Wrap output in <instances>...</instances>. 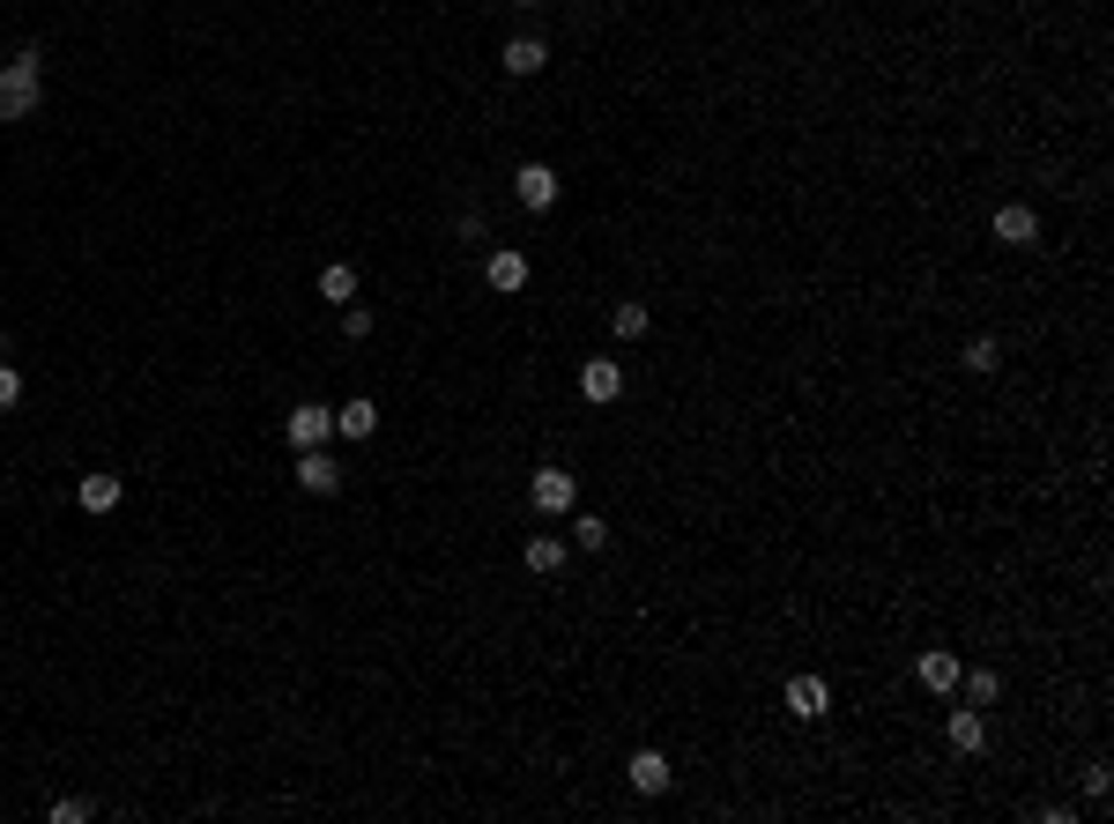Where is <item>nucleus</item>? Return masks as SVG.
Returning <instances> with one entry per match:
<instances>
[{
  "mask_svg": "<svg viewBox=\"0 0 1114 824\" xmlns=\"http://www.w3.org/2000/svg\"><path fill=\"white\" fill-rule=\"evenodd\" d=\"M981 742H989V728H981V713H951V750H966V758H974Z\"/></svg>",
  "mask_w": 1114,
  "mask_h": 824,
  "instance_id": "nucleus-19",
  "label": "nucleus"
},
{
  "mask_svg": "<svg viewBox=\"0 0 1114 824\" xmlns=\"http://www.w3.org/2000/svg\"><path fill=\"white\" fill-rule=\"evenodd\" d=\"M328 431H334V409H320V402H297V409L283 416V439L297 446V454H305V446H320Z\"/></svg>",
  "mask_w": 1114,
  "mask_h": 824,
  "instance_id": "nucleus-2",
  "label": "nucleus"
},
{
  "mask_svg": "<svg viewBox=\"0 0 1114 824\" xmlns=\"http://www.w3.org/2000/svg\"><path fill=\"white\" fill-rule=\"evenodd\" d=\"M513 8H536V0H513Z\"/></svg>",
  "mask_w": 1114,
  "mask_h": 824,
  "instance_id": "nucleus-25",
  "label": "nucleus"
},
{
  "mask_svg": "<svg viewBox=\"0 0 1114 824\" xmlns=\"http://www.w3.org/2000/svg\"><path fill=\"white\" fill-rule=\"evenodd\" d=\"M498 60H505V75H542V60H550V52H542V38H513Z\"/></svg>",
  "mask_w": 1114,
  "mask_h": 824,
  "instance_id": "nucleus-13",
  "label": "nucleus"
},
{
  "mask_svg": "<svg viewBox=\"0 0 1114 824\" xmlns=\"http://www.w3.org/2000/svg\"><path fill=\"white\" fill-rule=\"evenodd\" d=\"M958 691H966V705H995L1003 699V676L995 668H974V676H958Z\"/></svg>",
  "mask_w": 1114,
  "mask_h": 824,
  "instance_id": "nucleus-18",
  "label": "nucleus"
},
{
  "mask_svg": "<svg viewBox=\"0 0 1114 824\" xmlns=\"http://www.w3.org/2000/svg\"><path fill=\"white\" fill-rule=\"evenodd\" d=\"M536 513H573V497H579V483L565 476V468H536Z\"/></svg>",
  "mask_w": 1114,
  "mask_h": 824,
  "instance_id": "nucleus-6",
  "label": "nucleus"
},
{
  "mask_svg": "<svg viewBox=\"0 0 1114 824\" xmlns=\"http://www.w3.org/2000/svg\"><path fill=\"white\" fill-rule=\"evenodd\" d=\"M617 394H624L617 357H587V365H579V402H595V409H602V402H617Z\"/></svg>",
  "mask_w": 1114,
  "mask_h": 824,
  "instance_id": "nucleus-3",
  "label": "nucleus"
},
{
  "mask_svg": "<svg viewBox=\"0 0 1114 824\" xmlns=\"http://www.w3.org/2000/svg\"><path fill=\"white\" fill-rule=\"evenodd\" d=\"M995 365H1003L995 334H974V342H966V371H995Z\"/></svg>",
  "mask_w": 1114,
  "mask_h": 824,
  "instance_id": "nucleus-20",
  "label": "nucleus"
},
{
  "mask_svg": "<svg viewBox=\"0 0 1114 824\" xmlns=\"http://www.w3.org/2000/svg\"><path fill=\"white\" fill-rule=\"evenodd\" d=\"M342 334H350V342H365V334H371V312H365V305H342Z\"/></svg>",
  "mask_w": 1114,
  "mask_h": 824,
  "instance_id": "nucleus-24",
  "label": "nucleus"
},
{
  "mask_svg": "<svg viewBox=\"0 0 1114 824\" xmlns=\"http://www.w3.org/2000/svg\"><path fill=\"white\" fill-rule=\"evenodd\" d=\"M15 402H23V371L0 357V409H15Z\"/></svg>",
  "mask_w": 1114,
  "mask_h": 824,
  "instance_id": "nucleus-22",
  "label": "nucleus"
},
{
  "mask_svg": "<svg viewBox=\"0 0 1114 824\" xmlns=\"http://www.w3.org/2000/svg\"><path fill=\"white\" fill-rule=\"evenodd\" d=\"M521 565H528V573H558V565H565V542H558V536H528Z\"/></svg>",
  "mask_w": 1114,
  "mask_h": 824,
  "instance_id": "nucleus-16",
  "label": "nucleus"
},
{
  "mask_svg": "<svg viewBox=\"0 0 1114 824\" xmlns=\"http://www.w3.org/2000/svg\"><path fill=\"white\" fill-rule=\"evenodd\" d=\"M825 705H832L825 676H795V684H787V713H795V721H818Z\"/></svg>",
  "mask_w": 1114,
  "mask_h": 824,
  "instance_id": "nucleus-9",
  "label": "nucleus"
},
{
  "mask_svg": "<svg viewBox=\"0 0 1114 824\" xmlns=\"http://www.w3.org/2000/svg\"><path fill=\"white\" fill-rule=\"evenodd\" d=\"M513 194H521V208H528V216L558 208V171H550V164H521V171H513Z\"/></svg>",
  "mask_w": 1114,
  "mask_h": 824,
  "instance_id": "nucleus-4",
  "label": "nucleus"
},
{
  "mask_svg": "<svg viewBox=\"0 0 1114 824\" xmlns=\"http://www.w3.org/2000/svg\"><path fill=\"white\" fill-rule=\"evenodd\" d=\"M647 328H654V312H647L639 297H624L617 312H610V334H617V342H639V334H647Z\"/></svg>",
  "mask_w": 1114,
  "mask_h": 824,
  "instance_id": "nucleus-14",
  "label": "nucleus"
},
{
  "mask_svg": "<svg viewBox=\"0 0 1114 824\" xmlns=\"http://www.w3.org/2000/svg\"><path fill=\"white\" fill-rule=\"evenodd\" d=\"M320 297H334V305H350V297H357V268H350V260H334V268H320Z\"/></svg>",
  "mask_w": 1114,
  "mask_h": 824,
  "instance_id": "nucleus-17",
  "label": "nucleus"
},
{
  "mask_svg": "<svg viewBox=\"0 0 1114 824\" xmlns=\"http://www.w3.org/2000/svg\"><path fill=\"white\" fill-rule=\"evenodd\" d=\"M83 513H120V476H83Z\"/></svg>",
  "mask_w": 1114,
  "mask_h": 824,
  "instance_id": "nucleus-15",
  "label": "nucleus"
},
{
  "mask_svg": "<svg viewBox=\"0 0 1114 824\" xmlns=\"http://www.w3.org/2000/svg\"><path fill=\"white\" fill-rule=\"evenodd\" d=\"M958 676H966V668H958V654H944V647H929V654H921V684H929V691H944V699H951V691H958Z\"/></svg>",
  "mask_w": 1114,
  "mask_h": 824,
  "instance_id": "nucleus-10",
  "label": "nucleus"
},
{
  "mask_svg": "<svg viewBox=\"0 0 1114 824\" xmlns=\"http://www.w3.org/2000/svg\"><path fill=\"white\" fill-rule=\"evenodd\" d=\"M995 238H1003V246H1040V216H1032L1026 201H1003L995 208Z\"/></svg>",
  "mask_w": 1114,
  "mask_h": 824,
  "instance_id": "nucleus-7",
  "label": "nucleus"
},
{
  "mask_svg": "<svg viewBox=\"0 0 1114 824\" xmlns=\"http://www.w3.org/2000/svg\"><path fill=\"white\" fill-rule=\"evenodd\" d=\"M624 780L639 787V795H669V780H676V773H669V758H661V750H632Z\"/></svg>",
  "mask_w": 1114,
  "mask_h": 824,
  "instance_id": "nucleus-8",
  "label": "nucleus"
},
{
  "mask_svg": "<svg viewBox=\"0 0 1114 824\" xmlns=\"http://www.w3.org/2000/svg\"><path fill=\"white\" fill-rule=\"evenodd\" d=\"M45 97V52L38 45H23L8 67H0V120H30Z\"/></svg>",
  "mask_w": 1114,
  "mask_h": 824,
  "instance_id": "nucleus-1",
  "label": "nucleus"
},
{
  "mask_svg": "<svg viewBox=\"0 0 1114 824\" xmlns=\"http://www.w3.org/2000/svg\"><path fill=\"white\" fill-rule=\"evenodd\" d=\"M297 491L334 497V491H342V468H334V460L320 454V446H305V454H297Z\"/></svg>",
  "mask_w": 1114,
  "mask_h": 824,
  "instance_id": "nucleus-5",
  "label": "nucleus"
},
{
  "mask_svg": "<svg viewBox=\"0 0 1114 824\" xmlns=\"http://www.w3.org/2000/svg\"><path fill=\"white\" fill-rule=\"evenodd\" d=\"M483 283L491 290H528V260H521V253H491V260H483Z\"/></svg>",
  "mask_w": 1114,
  "mask_h": 824,
  "instance_id": "nucleus-11",
  "label": "nucleus"
},
{
  "mask_svg": "<svg viewBox=\"0 0 1114 824\" xmlns=\"http://www.w3.org/2000/svg\"><path fill=\"white\" fill-rule=\"evenodd\" d=\"M334 431H342V439H371V431H379V409L357 394V402H342V409H334Z\"/></svg>",
  "mask_w": 1114,
  "mask_h": 824,
  "instance_id": "nucleus-12",
  "label": "nucleus"
},
{
  "mask_svg": "<svg viewBox=\"0 0 1114 824\" xmlns=\"http://www.w3.org/2000/svg\"><path fill=\"white\" fill-rule=\"evenodd\" d=\"M83 817H89L83 795H60V802H52V824H83Z\"/></svg>",
  "mask_w": 1114,
  "mask_h": 824,
  "instance_id": "nucleus-23",
  "label": "nucleus"
},
{
  "mask_svg": "<svg viewBox=\"0 0 1114 824\" xmlns=\"http://www.w3.org/2000/svg\"><path fill=\"white\" fill-rule=\"evenodd\" d=\"M573 542H579V550H602V542H610V528H602L595 513H579V520H573Z\"/></svg>",
  "mask_w": 1114,
  "mask_h": 824,
  "instance_id": "nucleus-21",
  "label": "nucleus"
}]
</instances>
